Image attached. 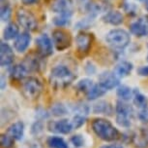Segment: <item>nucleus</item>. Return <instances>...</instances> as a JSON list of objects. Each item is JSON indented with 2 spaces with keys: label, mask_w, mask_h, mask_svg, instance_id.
<instances>
[{
  "label": "nucleus",
  "mask_w": 148,
  "mask_h": 148,
  "mask_svg": "<svg viewBox=\"0 0 148 148\" xmlns=\"http://www.w3.org/2000/svg\"><path fill=\"white\" fill-rule=\"evenodd\" d=\"M71 142L74 144V146L76 147H82L83 143H84V140H83L82 136L79 135H73L71 138Z\"/></svg>",
  "instance_id": "nucleus-33"
},
{
  "label": "nucleus",
  "mask_w": 148,
  "mask_h": 148,
  "mask_svg": "<svg viewBox=\"0 0 148 148\" xmlns=\"http://www.w3.org/2000/svg\"><path fill=\"white\" fill-rule=\"evenodd\" d=\"M1 88L4 89V76L3 75L1 76Z\"/></svg>",
  "instance_id": "nucleus-38"
},
{
  "label": "nucleus",
  "mask_w": 148,
  "mask_h": 148,
  "mask_svg": "<svg viewBox=\"0 0 148 148\" xmlns=\"http://www.w3.org/2000/svg\"><path fill=\"white\" fill-rule=\"evenodd\" d=\"M76 75L65 65H57L51 69L49 81L55 89H64L74 82Z\"/></svg>",
  "instance_id": "nucleus-1"
},
{
  "label": "nucleus",
  "mask_w": 148,
  "mask_h": 148,
  "mask_svg": "<svg viewBox=\"0 0 148 148\" xmlns=\"http://www.w3.org/2000/svg\"><path fill=\"white\" fill-rule=\"evenodd\" d=\"M103 21L111 26H119L124 21V17L118 11H110L103 17Z\"/></svg>",
  "instance_id": "nucleus-17"
},
{
  "label": "nucleus",
  "mask_w": 148,
  "mask_h": 148,
  "mask_svg": "<svg viewBox=\"0 0 148 148\" xmlns=\"http://www.w3.org/2000/svg\"><path fill=\"white\" fill-rule=\"evenodd\" d=\"M94 85L95 84L93 83L92 80L82 79V80H80L79 82H77V84L76 85V88L77 89V91L82 92V93H84L86 94L92 88H93Z\"/></svg>",
  "instance_id": "nucleus-27"
},
{
  "label": "nucleus",
  "mask_w": 148,
  "mask_h": 148,
  "mask_svg": "<svg viewBox=\"0 0 148 148\" xmlns=\"http://www.w3.org/2000/svg\"><path fill=\"white\" fill-rule=\"evenodd\" d=\"M16 19L19 26L28 31H33L37 28V19L28 10L18 9L16 12Z\"/></svg>",
  "instance_id": "nucleus-6"
},
{
  "label": "nucleus",
  "mask_w": 148,
  "mask_h": 148,
  "mask_svg": "<svg viewBox=\"0 0 148 148\" xmlns=\"http://www.w3.org/2000/svg\"><path fill=\"white\" fill-rule=\"evenodd\" d=\"M116 94L120 99H122L123 101H124V100H129L132 99L134 92H132V90H131L128 86L122 85L117 88Z\"/></svg>",
  "instance_id": "nucleus-25"
},
{
  "label": "nucleus",
  "mask_w": 148,
  "mask_h": 148,
  "mask_svg": "<svg viewBox=\"0 0 148 148\" xmlns=\"http://www.w3.org/2000/svg\"><path fill=\"white\" fill-rule=\"evenodd\" d=\"M133 70V63L127 60H122L117 63L114 67V73L117 75L118 78H123L128 76Z\"/></svg>",
  "instance_id": "nucleus-16"
},
{
  "label": "nucleus",
  "mask_w": 148,
  "mask_h": 148,
  "mask_svg": "<svg viewBox=\"0 0 148 148\" xmlns=\"http://www.w3.org/2000/svg\"><path fill=\"white\" fill-rule=\"evenodd\" d=\"M107 91L108 90H106L104 87H102L100 84H98V85L95 84V85L93 86V88H92L91 90L86 94V97H87L89 100L97 99L98 97L104 96V94L107 93Z\"/></svg>",
  "instance_id": "nucleus-22"
},
{
  "label": "nucleus",
  "mask_w": 148,
  "mask_h": 148,
  "mask_svg": "<svg viewBox=\"0 0 148 148\" xmlns=\"http://www.w3.org/2000/svg\"><path fill=\"white\" fill-rule=\"evenodd\" d=\"M99 84L106 90H112L119 85V78L114 72L105 71L100 74Z\"/></svg>",
  "instance_id": "nucleus-11"
},
{
  "label": "nucleus",
  "mask_w": 148,
  "mask_h": 148,
  "mask_svg": "<svg viewBox=\"0 0 148 148\" xmlns=\"http://www.w3.org/2000/svg\"><path fill=\"white\" fill-rule=\"evenodd\" d=\"M24 133V125L22 122H16L8 128L7 135L15 139V140H19L22 138Z\"/></svg>",
  "instance_id": "nucleus-18"
},
{
  "label": "nucleus",
  "mask_w": 148,
  "mask_h": 148,
  "mask_svg": "<svg viewBox=\"0 0 148 148\" xmlns=\"http://www.w3.org/2000/svg\"><path fill=\"white\" fill-rule=\"evenodd\" d=\"M133 97H134V103H135L136 106L138 107L139 109L147 107V99L138 90V89H136V90L134 91Z\"/></svg>",
  "instance_id": "nucleus-24"
},
{
  "label": "nucleus",
  "mask_w": 148,
  "mask_h": 148,
  "mask_svg": "<svg viewBox=\"0 0 148 148\" xmlns=\"http://www.w3.org/2000/svg\"><path fill=\"white\" fill-rule=\"evenodd\" d=\"M14 52L7 43L1 42L0 44V65L1 66H8L14 61Z\"/></svg>",
  "instance_id": "nucleus-13"
},
{
  "label": "nucleus",
  "mask_w": 148,
  "mask_h": 148,
  "mask_svg": "<svg viewBox=\"0 0 148 148\" xmlns=\"http://www.w3.org/2000/svg\"><path fill=\"white\" fill-rule=\"evenodd\" d=\"M138 1H140V2H148V0H138Z\"/></svg>",
  "instance_id": "nucleus-39"
},
{
  "label": "nucleus",
  "mask_w": 148,
  "mask_h": 148,
  "mask_svg": "<svg viewBox=\"0 0 148 148\" xmlns=\"http://www.w3.org/2000/svg\"><path fill=\"white\" fill-rule=\"evenodd\" d=\"M51 113L53 114L54 116H62V115H65L67 113V109L63 104H61V103H55L51 107Z\"/></svg>",
  "instance_id": "nucleus-28"
},
{
  "label": "nucleus",
  "mask_w": 148,
  "mask_h": 148,
  "mask_svg": "<svg viewBox=\"0 0 148 148\" xmlns=\"http://www.w3.org/2000/svg\"><path fill=\"white\" fill-rule=\"evenodd\" d=\"M92 41H93L92 34L83 31L79 32L76 37V45L77 53L82 56H85L91 48Z\"/></svg>",
  "instance_id": "nucleus-9"
},
{
  "label": "nucleus",
  "mask_w": 148,
  "mask_h": 148,
  "mask_svg": "<svg viewBox=\"0 0 148 148\" xmlns=\"http://www.w3.org/2000/svg\"><path fill=\"white\" fill-rule=\"evenodd\" d=\"M22 65L25 66L27 71H37L40 68V60L38 58L37 56L30 55L25 58Z\"/></svg>",
  "instance_id": "nucleus-19"
},
{
  "label": "nucleus",
  "mask_w": 148,
  "mask_h": 148,
  "mask_svg": "<svg viewBox=\"0 0 148 148\" xmlns=\"http://www.w3.org/2000/svg\"><path fill=\"white\" fill-rule=\"evenodd\" d=\"M27 69L23 65H16L10 69V75L15 80H22L27 73Z\"/></svg>",
  "instance_id": "nucleus-20"
},
{
  "label": "nucleus",
  "mask_w": 148,
  "mask_h": 148,
  "mask_svg": "<svg viewBox=\"0 0 148 148\" xmlns=\"http://www.w3.org/2000/svg\"><path fill=\"white\" fill-rule=\"evenodd\" d=\"M138 118L141 122L143 123H148V107L142 108V109H139L138 111Z\"/></svg>",
  "instance_id": "nucleus-34"
},
{
  "label": "nucleus",
  "mask_w": 148,
  "mask_h": 148,
  "mask_svg": "<svg viewBox=\"0 0 148 148\" xmlns=\"http://www.w3.org/2000/svg\"><path fill=\"white\" fill-rule=\"evenodd\" d=\"M51 9L54 13L60 16L70 17L73 15V1L72 0H55L51 6Z\"/></svg>",
  "instance_id": "nucleus-10"
},
{
  "label": "nucleus",
  "mask_w": 148,
  "mask_h": 148,
  "mask_svg": "<svg viewBox=\"0 0 148 148\" xmlns=\"http://www.w3.org/2000/svg\"><path fill=\"white\" fill-rule=\"evenodd\" d=\"M72 125L74 129H77V128L82 127V126L85 123V117L82 115V114H77L76 116L72 120Z\"/></svg>",
  "instance_id": "nucleus-31"
},
{
  "label": "nucleus",
  "mask_w": 148,
  "mask_h": 148,
  "mask_svg": "<svg viewBox=\"0 0 148 148\" xmlns=\"http://www.w3.org/2000/svg\"><path fill=\"white\" fill-rule=\"evenodd\" d=\"M38 0H21L22 4L24 5H32V4H35Z\"/></svg>",
  "instance_id": "nucleus-37"
},
{
  "label": "nucleus",
  "mask_w": 148,
  "mask_h": 148,
  "mask_svg": "<svg viewBox=\"0 0 148 148\" xmlns=\"http://www.w3.org/2000/svg\"><path fill=\"white\" fill-rule=\"evenodd\" d=\"M18 36V27L16 24L10 23L3 31V37L5 40H12Z\"/></svg>",
  "instance_id": "nucleus-23"
},
{
  "label": "nucleus",
  "mask_w": 148,
  "mask_h": 148,
  "mask_svg": "<svg viewBox=\"0 0 148 148\" xmlns=\"http://www.w3.org/2000/svg\"><path fill=\"white\" fill-rule=\"evenodd\" d=\"M14 140L15 139L9 135H2L1 138H0L1 146L3 148H12L14 146Z\"/></svg>",
  "instance_id": "nucleus-30"
},
{
  "label": "nucleus",
  "mask_w": 148,
  "mask_h": 148,
  "mask_svg": "<svg viewBox=\"0 0 148 148\" xmlns=\"http://www.w3.org/2000/svg\"><path fill=\"white\" fill-rule=\"evenodd\" d=\"M92 130L98 138L106 141H112L119 138L118 130L106 119H95L92 122Z\"/></svg>",
  "instance_id": "nucleus-2"
},
{
  "label": "nucleus",
  "mask_w": 148,
  "mask_h": 148,
  "mask_svg": "<svg viewBox=\"0 0 148 148\" xmlns=\"http://www.w3.org/2000/svg\"><path fill=\"white\" fill-rule=\"evenodd\" d=\"M12 15V9L9 5H3L1 7V19L2 22H7L9 21Z\"/></svg>",
  "instance_id": "nucleus-32"
},
{
  "label": "nucleus",
  "mask_w": 148,
  "mask_h": 148,
  "mask_svg": "<svg viewBox=\"0 0 148 148\" xmlns=\"http://www.w3.org/2000/svg\"><path fill=\"white\" fill-rule=\"evenodd\" d=\"M116 122L121 127H129L132 123L134 110L131 105L125 103L123 100H119L115 106Z\"/></svg>",
  "instance_id": "nucleus-4"
},
{
  "label": "nucleus",
  "mask_w": 148,
  "mask_h": 148,
  "mask_svg": "<svg viewBox=\"0 0 148 148\" xmlns=\"http://www.w3.org/2000/svg\"><path fill=\"white\" fill-rule=\"evenodd\" d=\"M106 41L108 45H110L114 49H124L129 45L131 37L130 34L124 29H112L106 36Z\"/></svg>",
  "instance_id": "nucleus-3"
},
{
  "label": "nucleus",
  "mask_w": 148,
  "mask_h": 148,
  "mask_svg": "<svg viewBox=\"0 0 148 148\" xmlns=\"http://www.w3.org/2000/svg\"><path fill=\"white\" fill-rule=\"evenodd\" d=\"M133 143L138 148L148 146V127L141 128L139 132L133 136Z\"/></svg>",
  "instance_id": "nucleus-15"
},
{
  "label": "nucleus",
  "mask_w": 148,
  "mask_h": 148,
  "mask_svg": "<svg viewBox=\"0 0 148 148\" xmlns=\"http://www.w3.org/2000/svg\"><path fill=\"white\" fill-rule=\"evenodd\" d=\"M47 144L51 148H68L66 141L59 136H51L47 138Z\"/></svg>",
  "instance_id": "nucleus-26"
},
{
  "label": "nucleus",
  "mask_w": 148,
  "mask_h": 148,
  "mask_svg": "<svg viewBox=\"0 0 148 148\" xmlns=\"http://www.w3.org/2000/svg\"><path fill=\"white\" fill-rule=\"evenodd\" d=\"M71 22V18L66 16H60L58 15L57 17H55L53 19V24L57 26H65L67 24H70Z\"/></svg>",
  "instance_id": "nucleus-29"
},
{
  "label": "nucleus",
  "mask_w": 148,
  "mask_h": 148,
  "mask_svg": "<svg viewBox=\"0 0 148 148\" xmlns=\"http://www.w3.org/2000/svg\"><path fill=\"white\" fill-rule=\"evenodd\" d=\"M93 112L96 114L102 113V114H108V115H111L112 113V107L108 102L101 100V101L97 102L96 104L93 105Z\"/></svg>",
  "instance_id": "nucleus-21"
},
{
  "label": "nucleus",
  "mask_w": 148,
  "mask_h": 148,
  "mask_svg": "<svg viewBox=\"0 0 148 148\" xmlns=\"http://www.w3.org/2000/svg\"><path fill=\"white\" fill-rule=\"evenodd\" d=\"M43 90V85L35 77H28L23 81L21 86L22 94L28 99H36Z\"/></svg>",
  "instance_id": "nucleus-5"
},
{
  "label": "nucleus",
  "mask_w": 148,
  "mask_h": 148,
  "mask_svg": "<svg viewBox=\"0 0 148 148\" xmlns=\"http://www.w3.org/2000/svg\"><path fill=\"white\" fill-rule=\"evenodd\" d=\"M30 41H31V36L28 32H22L21 34H19L16 37L15 43H14V47H15L16 51L18 53H23L26 51V49L28 48Z\"/></svg>",
  "instance_id": "nucleus-14"
},
{
  "label": "nucleus",
  "mask_w": 148,
  "mask_h": 148,
  "mask_svg": "<svg viewBox=\"0 0 148 148\" xmlns=\"http://www.w3.org/2000/svg\"><path fill=\"white\" fill-rule=\"evenodd\" d=\"M52 40L58 51H64L71 46L72 37L69 32L63 29H55L52 32Z\"/></svg>",
  "instance_id": "nucleus-7"
},
{
  "label": "nucleus",
  "mask_w": 148,
  "mask_h": 148,
  "mask_svg": "<svg viewBox=\"0 0 148 148\" xmlns=\"http://www.w3.org/2000/svg\"><path fill=\"white\" fill-rule=\"evenodd\" d=\"M138 74L140 75V76L148 77V65L141 66V67H139L138 69Z\"/></svg>",
  "instance_id": "nucleus-35"
},
{
  "label": "nucleus",
  "mask_w": 148,
  "mask_h": 148,
  "mask_svg": "<svg viewBox=\"0 0 148 148\" xmlns=\"http://www.w3.org/2000/svg\"><path fill=\"white\" fill-rule=\"evenodd\" d=\"M49 131L62 135H68L74 130L72 125V122L68 119H61L59 121H52L49 124Z\"/></svg>",
  "instance_id": "nucleus-12"
},
{
  "label": "nucleus",
  "mask_w": 148,
  "mask_h": 148,
  "mask_svg": "<svg viewBox=\"0 0 148 148\" xmlns=\"http://www.w3.org/2000/svg\"><path fill=\"white\" fill-rule=\"evenodd\" d=\"M101 148H123V146L121 144L114 143V144H110V145H105V146H102Z\"/></svg>",
  "instance_id": "nucleus-36"
},
{
  "label": "nucleus",
  "mask_w": 148,
  "mask_h": 148,
  "mask_svg": "<svg viewBox=\"0 0 148 148\" xmlns=\"http://www.w3.org/2000/svg\"><path fill=\"white\" fill-rule=\"evenodd\" d=\"M36 46L39 55L42 58H47L52 54L53 45H52L51 39L47 34H42L36 38Z\"/></svg>",
  "instance_id": "nucleus-8"
}]
</instances>
